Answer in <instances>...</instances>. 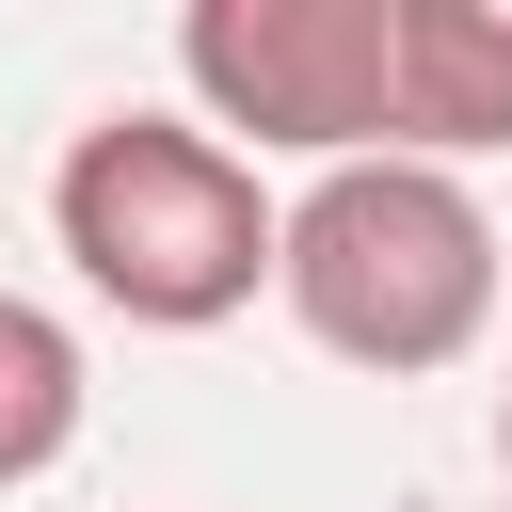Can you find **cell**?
I'll return each mask as SVG.
<instances>
[{
    "label": "cell",
    "mask_w": 512,
    "mask_h": 512,
    "mask_svg": "<svg viewBox=\"0 0 512 512\" xmlns=\"http://www.w3.org/2000/svg\"><path fill=\"white\" fill-rule=\"evenodd\" d=\"M272 288L352 368H448L496 320V224L432 160H336L304 208H272Z\"/></svg>",
    "instance_id": "1"
},
{
    "label": "cell",
    "mask_w": 512,
    "mask_h": 512,
    "mask_svg": "<svg viewBox=\"0 0 512 512\" xmlns=\"http://www.w3.org/2000/svg\"><path fill=\"white\" fill-rule=\"evenodd\" d=\"M48 224H64L80 288L160 320V336H208V320H240L272 288V192L192 112H96L64 144V176H48Z\"/></svg>",
    "instance_id": "2"
},
{
    "label": "cell",
    "mask_w": 512,
    "mask_h": 512,
    "mask_svg": "<svg viewBox=\"0 0 512 512\" xmlns=\"http://www.w3.org/2000/svg\"><path fill=\"white\" fill-rule=\"evenodd\" d=\"M176 80L208 96V144L256 128L288 160H384L400 144V0H192Z\"/></svg>",
    "instance_id": "3"
},
{
    "label": "cell",
    "mask_w": 512,
    "mask_h": 512,
    "mask_svg": "<svg viewBox=\"0 0 512 512\" xmlns=\"http://www.w3.org/2000/svg\"><path fill=\"white\" fill-rule=\"evenodd\" d=\"M512 144V0H400V144L384 160H480Z\"/></svg>",
    "instance_id": "4"
},
{
    "label": "cell",
    "mask_w": 512,
    "mask_h": 512,
    "mask_svg": "<svg viewBox=\"0 0 512 512\" xmlns=\"http://www.w3.org/2000/svg\"><path fill=\"white\" fill-rule=\"evenodd\" d=\"M80 400H96V384H80V336L0 288V480H48V464L80 448Z\"/></svg>",
    "instance_id": "5"
},
{
    "label": "cell",
    "mask_w": 512,
    "mask_h": 512,
    "mask_svg": "<svg viewBox=\"0 0 512 512\" xmlns=\"http://www.w3.org/2000/svg\"><path fill=\"white\" fill-rule=\"evenodd\" d=\"M496 448H512V384H496Z\"/></svg>",
    "instance_id": "6"
}]
</instances>
